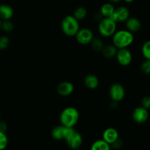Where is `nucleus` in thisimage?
<instances>
[{
    "mask_svg": "<svg viewBox=\"0 0 150 150\" xmlns=\"http://www.w3.org/2000/svg\"><path fill=\"white\" fill-rule=\"evenodd\" d=\"M7 130V125L6 124V122H4V121H1L0 120V132H2V133H6Z\"/></svg>",
    "mask_w": 150,
    "mask_h": 150,
    "instance_id": "obj_29",
    "label": "nucleus"
},
{
    "mask_svg": "<svg viewBox=\"0 0 150 150\" xmlns=\"http://www.w3.org/2000/svg\"><path fill=\"white\" fill-rule=\"evenodd\" d=\"M118 48L114 45H108L106 46H104L101 51L104 57L107 59H111L113 57H116Z\"/></svg>",
    "mask_w": 150,
    "mask_h": 150,
    "instance_id": "obj_17",
    "label": "nucleus"
},
{
    "mask_svg": "<svg viewBox=\"0 0 150 150\" xmlns=\"http://www.w3.org/2000/svg\"><path fill=\"white\" fill-rule=\"evenodd\" d=\"M57 92L61 96H68L74 91V85L69 81H63L59 83L57 86Z\"/></svg>",
    "mask_w": 150,
    "mask_h": 150,
    "instance_id": "obj_11",
    "label": "nucleus"
},
{
    "mask_svg": "<svg viewBox=\"0 0 150 150\" xmlns=\"http://www.w3.org/2000/svg\"><path fill=\"white\" fill-rule=\"evenodd\" d=\"M75 37L79 43L81 45H87L92 42V39L94 38V35L91 29L87 28H82L79 29Z\"/></svg>",
    "mask_w": 150,
    "mask_h": 150,
    "instance_id": "obj_7",
    "label": "nucleus"
},
{
    "mask_svg": "<svg viewBox=\"0 0 150 150\" xmlns=\"http://www.w3.org/2000/svg\"><path fill=\"white\" fill-rule=\"evenodd\" d=\"M86 15H87V10H86V9L83 7H79L75 10L73 16H74L78 21H80L85 18Z\"/></svg>",
    "mask_w": 150,
    "mask_h": 150,
    "instance_id": "obj_20",
    "label": "nucleus"
},
{
    "mask_svg": "<svg viewBox=\"0 0 150 150\" xmlns=\"http://www.w3.org/2000/svg\"><path fill=\"white\" fill-rule=\"evenodd\" d=\"M64 140L67 143V146L73 149H77L81 147L83 143L82 136L74 127H66L64 132Z\"/></svg>",
    "mask_w": 150,
    "mask_h": 150,
    "instance_id": "obj_3",
    "label": "nucleus"
},
{
    "mask_svg": "<svg viewBox=\"0 0 150 150\" xmlns=\"http://www.w3.org/2000/svg\"><path fill=\"white\" fill-rule=\"evenodd\" d=\"M119 133L114 127H108L103 133V139L108 142L110 145L119 139Z\"/></svg>",
    "mask_w": 150,
    "mask_h": 150,
    "instance_id": "obj_12",
    "label": "nucleus"
},
{
    "mask_svg": "<svg viewBox=\"0 0 150 150\" xmlns=\"http://www.w3.org/2000/svg\"><path fill=\"white\" fill-rule=\"evenodd\" d=\"M1 29V21L0 20V30Z\"/></svg>",
    "mask_w": 150,
    "mask_h": 150,
    "instance_id": "obj_32",
    "label": "nucleus"
},
{
    "mask_svg": "<svg viewBox=\"0 0 150 150\" xmlns=\"http://www.w3.org/2000/svg\"><path fill=\"white\" fill-rule=\"evenodd\" d=\"M130 17V11L128 8L125 6H120L114 10L111 18L117 23L125 22L127 19Z\"/></svg>",
    "mask_w": 150,
    "mask_h": 150,
    "instance_id": "obj_9",
    "label": "nucleus"
},
{
    "mask_svg": "<svg viewBox=\"0 0 150 150\" xmlns=\"http://www.w3.org/2000/svg\"><path fill=\"white\" fill-rule=\"evenodd\" d=\"M108 1L113 3H117V2H120V1H122V0H108Z\"/></svg>",
    "mask_w": 150,
    "mask_h": 150,
    "instance_id": "obj_30",
    "label": "nucleus"
},
{
    "mask_svg": "<svg viewBox=\"0 0 150 150\" xmlns=\"http://www.w3.org/2000/svg\"><path fill=\"white\" fill-rule=\"evenodd\" d=\"M10 45V39L8 37L3 35L0 37V50H5Z\"/></svg>",
    "mask_w": 150,
    "mask_h": 150,
    "instance_id": "obj_25",
    "label": "nucleus"
},
{
    "mask_svg": "<svg viewBox=\"0 0 150 150\" xmlns=\"http://www.w3.org/2000/svg\"><path fill=\"white\" fill-rule=\"evenodd\" d=\"M112 36L113 45H115L117 48H127L134 41L133 34L127 29L116 31Z\"/></svg>",
    "mask_w": 150,
    "mask_h": 150,
    "instance_id": "obj_1",
    "label": "nucleus"
},
{
    "mask_svg": "<svg viewBox=\"0 0 150 150\" xmlns=\"http://www.w3.org/2000/svg\"><path fill=\"white\" fill-rule=\"evenodd\" d=\"M111 146H112L113 148H114V149H119V148H120L122 146V142L121 139H120V138H119L117 141H115L114 143L111 144Z\"/></svg>",
    "mask_w": 150,
    "mask_h": 150,
    "instance_id": "obj_28",
    "label": "nucleus"
},
{
    "mask_svg": "<svg viewBox=\"0 0 150 150\" xmlns=\"http://www.w3.org/2000/svg\"><path fill=\"white\" fill-rule=\"evenodd\" d=\"M142 106L144 107L146 109H149L150 108V97L146 96L142 99Z\"/></svg>",
    "mask_w": 150,
    "mask_h": 150,
    "instance_id": "obj_27",
    "label": "nucleus"
},
{
    "mask_svg": "<svg viewBox=\"0 0 150 150\" xmlns=\"http://www.w3.org/2000/svg\"><path fill=\"white\" fill-rule=\"evenodd\" d=\"M0 117H1V116H0Z\"/></svg>",
    "mask_w": 150,
    "mask_h": 150,
    "instance_id": "obj_33",
    "label": "nucleus"
},
{
    "mask_svg": "<svg viewBox=\"0 0 150 150\" xmlns=\"http://www.w3.org/2000/svg\"><path fill=\"white\" fill-rule=\"evenodd\" d=\"M142 52L146 59H150V40L146 41L143 44Z\"/></svg>",
    "mask_w": 150,
    "mask_h": 150,
    "instance_id": "obj_22",
    "label": "nucleus"
},
{
    "mask_svg": "<svg viewBox=\"0 0 150 150\" xmlns=\"http://www.w3.org/2000/svg\"><path fill=\"white\" fill-rule=\"evenodd\" d=\"M84 84L90 89H95L99 85V79L95 75L89 74L85 77Z\"/></svg>",
    "mask_w": 150,
    "mask_h": 150,
    "instance_id": "obj_15",
    "label": "nucleus"
},
{
    "mask_svg": "<svg viewBox=\"0 0 150 150\" xmlns=\"http://www.w3.org/2000/svg\"><path fill=\"white\" fill-rule=\"evenodd\" d=\"M8 144V138L5 133L0 132V150L6 149Z\"/></svg>",
    "mask_w": 150,
    "mask_h": 150,
    "instance_id": "obj_24",
    "label": "nucleus"
},
{
    "mask_svg": "<svg viewBox=\"0 0 150 150\" xmlns=\"http://www.w3.org/2000/svg\"><path fill=\"white\" fill-rule=\"evenodd\" d=\"M13 9L10 5L3 4H0V20H10L13 16Z\"/></svg>",
    "mask_w": 150,
    "mask_h": 150,
    "instance_id": "obj_14",
    "label": "nucleus"
},
{
    "mask_svg": "<svg viewBox=\"0 0 150 150\" xmlns=\"http://www.w3.org/2000/svg\"><path fill=\"white\" fill-rule=\"evenodd\" d=\"M65 126L60 125L56 126L51 131V136L55 140L61 141L64 140V132H65Z\"/></svg>",
    "mask_w": 150,
    "mask_h": 150,
    "instance_id": "obj_16",
    "label": "nucleus"
},
{
    "mask_svg": "<svg viewBox=\"0 0 150 150\" xmlns=\"http://www.w3.org/2000/svg\"><path fill=\"white\" fill-rule=\"evenodd\" d=\"M14 28L13 22L10 21V20L1 21V29L6 32H10L13 31Z\"/></svg>",
    "mask_w": 150,
    "mask_h": 150,
    "instance_id": "obj_23",
    "label": "nucleus"
},
{
    "mask_svg": "<svg viewBox=\"0 0 150 150\" xmlns=\"http://www.w3.org/2000/svg\"><path fill=\"white\" fill-rule=\"evenodd\" d=\"M90 43L92 49L95 51H97V52L102 51L104 47V43L102 40L98 38H93Z\"/></svg>",
    "mask_w": 150,
    "mask_h": 150,
    "instance_id": "obj_21",
    "label": "nucleus"
},
{
    "mask_svg": "<svg viewBox=\"0 0 150 150\" xmlns=\"http://www.w3.org/2000/svg\"><path fill=\"white\" fill-rule=\"evenodd\" d=\"M109 95L114 102H120L124 99L125 95L124 86L119 83H113L109 89Z\"/></svg>",
    "mask_w": 150,
    "mask_h": 150,
    "instance_id": "obj_6",
    "label": "nucleus"
},
{
    "mask_svg": "<svg viewBox=\"0 0 150 150\" xmlns=\"http://www.w3.org/2000/svg\"><path fill=\"white\" fill-rule=\"evenodd\" d=\"M111 149V145L103 139L98 140L92 144L91 146L92 150H109Z\"/></svg>",
    "mask_w": 150,
    "mask_h": 150,
    "instance_id": "obj_19",
    "label": "nucleus"
},
{
    "mask_svg": "<svg viewBox=\"0 0 150 150\" xmlns=\"http://www.w3.org/2000/svg\"><path fill=\"white\" fill-rule=\"evenodd\" d=\"M79 112L74 107H67L62 111L59 117L61 125L67 127H74L79 120Z\"/></svg>",
    "mask_w": 150,
    "mask_h": 150,
    "instance_id": "obj_2",
    "label": "nucleus"
},
{
    "mask_svg": "<svg viewBox=\"0 0 150 150\" xmlns=\"http://www.w3.org/2000/svg\"><path fill=\"white\" fill-rule=\"evenodd\" d=\"M124 1L127 3H131V2H133L134 0H124Z\"/></svg>",
    "mask_w": 150,
    "mask_h": 150,
    "instance_id": "obj_31",
    "label": "nucleus"
},
{
    "mask_svg": "<svg viewBox=\"0 0 150 150\" xmlns=\"http://www.w3.org/2000/svg\"><path fill=\"white\" fill-rule=\"evenodd\" d=\"M114 5L111 3H105L102 5L100 8V12L103 18H111L114 13Z\"/></svg>",
    "mask_w": 150,
    "mask_h": 150,
    "instance_id": "obj_18",
    "label": "nucleus"
},
{
    "mask_svg": "<svg viewBox=\"0 0 150 150\" xmlns=\"http://www.w3.org/2000/svg\"><path fill=\"white\" fill-rule=\"evenodd\" d=\"M125 24L127 30L132 33L139 32L142 28L141 21L135 17H129L125 21Z\"/></svg>",
    "mask_w": 150,
    "mask_h": 150,
    "instance_id": "obj_13",
    "label": "nucleus"
},
{
    "mask_svg": "<svg viewBox=\"0 0 150 150\" xmlns=\"http://www.w3.org/2000/svg\"><path fill=\"white\" fill-rule=\"evenodd\" d=\"M98 31L103 37L108 38L112 36L117 31V22L111 18H103L100 21Z\"/></svg>",
    "mask_w": 150,
    "mask_h": 150,
    "instance_id": "obj_5",
    "label": "nucleus"
},
{
    "mask_svg": "<svg viewBox=\"0 0 150 150\" xmlns=\"http://www.w3.org/2000/svg\"><path fill=\"white\" fill-rule=\"evenodd\" d=\"M61 28L63 33L69 37H74L80 29L79 21L73 16H67L62 19Z\"/></svg>",
    "mask_w": 150,
    "mask_h": 150,
    "instance_id": "obj_4",
    "label": "nucleus"
},
{
    "mask_svg": "<svg viewBox=\"0 0 150 150\" xmlns=\"http://www.w3.org/2000/svg\"><path fill=\"white\" fill-rule=\"evenodd\" d=\"M132 117L135 122L138 124H143L147 121L149 118V112H148V110L144 107H137L133 110Z\"/></svg>",
    "mask_w": 150,
    "mask_h": 150,
    "instance_id": "obj_10",
    "label": "nucleus"
},
{
    "mask_svg": "<svg viewBox=\"0 0 150 150\" xmlns=\"http://www.w3.org/2000/svg\"><path fill=\"white\" fill-rule=\"evenodd\" d=\"M141 70L145 75H150V59H146L141 65Z\"/></svg>",
    "mask_w": 150,
    "mask_h": 150,
    "instance_id": "obj_26",
    "label": "nucleus"
},
{
    "mask_svg": "<svg viewBox=\"0 0 150 150\" xmlns=\"http://www.w3.org/2000/svg\"><path fill=\"white\" fill-rule=\"evenodd\" d=\"M116 58L119 64L122 66H127L132 62L133 55L127 48H118L116 54Z\"/></svg>",
    "mask_w": 150,
    "mask_h": 150,
    "instance_id": "obj_8",
    "label": "nucleus"
}]
</instances>
